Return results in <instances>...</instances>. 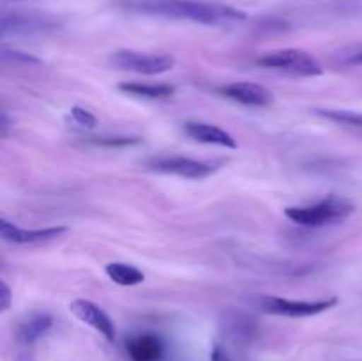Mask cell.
I'll use <instances>...</instances> for the list:
<instances>
[{
	"label": "cell",
	"instance_id": "1",
	"mask_svg": "<svg viewBox=\"0 0 362 361\" xmlns=\"http://www.w3.org/2000/svg\"><path fill=\"white\" fill-rule=\"evenodd\" d=\"M124 11L145 16H159L168 20L193 21L202 25H230L244 21L246 13L232 6L205 0H119Z\"/></svg>",
	"mask_w": 362,
	"mask_h": 361
},
{
	"label": "cell",
	"instance_id": "2",
	"mask_svg": "<svg viewBox=\"0 0 362 361\" xmlns=\"http://www.w3.org/2000/svg\"><path fill=\"white\" fill-rule=\"evenodd\" d=\"M356 207L345 198L327 197L325 200L311 205H293L285 209V216L296 225L304 229H320V227L338 225L354 214Z\"/></svg>",
	"mask_w": 362,
	"mask_h": 361
},
{
	"label": "cell",
	"instance_id": "3",
	"mask_svg": "<svg viewBox=\"0 0 362 361\" xmlns=\"http://www.w3.org/2000/svg\"><path fill=\"white\" fill-rule=\"evenodd\" d=\"M257 64L265 69L283 71V73L293 74V76L313 78L324 74L322 64L311 53L299 48H283L264 53L262 57H258Z\"/></svg>",
	"mask_w": 362,
	"mask_h": 361
},
{
	"label": "cell",
	"instance_id": "4",
	"mask_svg": "<svg viewBox=\"0 0 362 361\" xmlns=\"http://www.w3.org/2000/svg\"><path fill=\"white\" fill-rule=\"evenodd\" d=\"M255 303L264 314L279 315V317L290 319H303V317H315L318 314L331 310L338 304V297H327V299H286V297L278 296H258L255 297Z\"/></svg>",
	"mask_w": 362,
	"mask_h": 361
},
{
	"label": "cell",
	"instance_id": "5",
	"mask_svg": "<svg viewBox=\"0 0 362 361\" xmlns=\"http://www.w3.org/2000/svg\"><path fill=\"white\" fill-rule=\"evenodd\" d=\"M110 62L124 71H133L147 76L165 74L175 67V57L166 53H147L134 52V50H119L110 57Z\"/></svg>",
	"mask_w": 362,
	"mask_h": 361
},
{
	"label": "cell",
	"instance_id": "6",
	"mask_svg": "<svg viewBox=\"0 0 362 361\" xmlns=\"http://www.w3.org/2000/svg\"><path fill=\"white\" fill-rule=\"evenodd\" d=\"M60 23L55 16L41 13H25V11H14V13H4L0 20V32L2 38L7 35H34L45 34V32L55 30Z\"/></svg>",
	"mask_w": 362,
	"mask_h": 361
},
{
	"label": "cell",
	"instance_id": "7",
	"mask_svg": "<svg viewBox=\"0 0 362 361\" xmlns=\"http://www.w3.org/2000/svg\"><path fill=\"white\" fill-rule=\"evenodd\" d=\"M147 165L152 172L193 180L205 179V177L212 176L216 172V166L211 165V163L198 161V159L193 158H184V156H161V158L151 159Z\"/></svg>",
	"mask_w": 362,
	"mask_h": 361
},
{
	"label": "cell",
	"instance_id": "8",
	"mask_svg": "<svg viewBox=\"0 0 362 361\" xmlns=\"http://www.w3.org/2000/svg\"><path fill=\"white\" fill-rule=\"evenodd\" d=\"M67 227L57 225V227H45V229H21V227L14 225L9 219H0V236L6 243L11 244H41L55 241L67 234Z\"/></svg>",
	"mask_w": 362,
	"mask_h": 361
},
{
	"label": "cell",
	"instance_id": "9",
	"mask_svg": "<svg viewBox=\"0 0 362 361\" xmlns=\"http://www.w3.org/2000/svg\"><path fill=\"white\" fill-rule=\"evenodd\" d=\"M218 92L223 98L235 101L244 106L253 108H267L274 103V96L264 85L253 84V81H232L218 87Z\"/></svg>",
	"mask_w": 362,
	"mask_h": 361
},
{
	"label": "cell",
	"instance_id": "10",
	"mask_svg": "<svg viewBox=\"0 0 362 361\" xmlns=\"http://www.w3.org/2000/svg\"><path fill=\"white\" fill-rule=\"evenodd\" d=\"M69 310L74 317L78 319L83 324L90 326L92 329L99 333L101 336H105L108 342H115L117 338V328L115 322L112 321L108 314L103 310L99 304H95L94 301L88 299H74L71 301Z\"/></svg>",
	"mask_w": 362,
	"mask_h": 361
},
{
	"label": "cell",
	"instance_id": "11",
	"mask_svg": "<svg viewBox=\"0 0 362 361\" xmlns=\"http://www.w3.org/2000/svg\"><path fill=\"white\" fill-rule=\"evenodd\" d=\"M126 353L131 361H163L165 342L154 333H138L126 340Z\"/></svg>",
	"mask_w": 362,
	"mask_h": 361
},
{
	"label": "cell",
	"instance_id": "12",
	"mask_svg": "<svg viewBox=\"0 0 362 361\" xmlns=\"http://www.w3.org/2000/svg\"><path fill=\"white\" fill-rule=\"evenodd\" d=\"M184 133H186L189 138H193L194 142H200V144L218 145V147H225V149L239 147L237 140L228 133V131H225L219 126H214V124L198 122V120H187V122L184 124Z\"/></svg>",
	"mask_w": 362,
	"mask_h": 361
},
{
	"label": "cell",
	"instance_id": "13",
	"mask_svg": "<svg viewBox=\"0 0 362 361\" xmlns=\"http://www.w3.org/2000/svg\"><path fill=\"white\" fill-rule=\"evenodd\" d=\"M106 276L120 287H134L145 282V273L126 262H110L105 268Z\"/></svg>",
	"mask_w": 362,
	"mask_h": 361
},
{
	"label": "cell",
	"instance_id": "14",
	"mask_svg": "<svg viewBox=\"0 0 362 361\" xmlns=\"http://www.w3.org/2000/svg\"><path fill=\"white\" fill-rule=\"evenodd\" d=\"M119 91L129 96L145 99H163L175 94V87L168 84H141V81H122L119 84Z\"/></svg>",
	"mask_w": 362,
	"mask_h": 361
},
{
	"label": "cell",
	"instance_id": "15",
	"mask_svg": "<svg viewBox=\"0 0 362 361\" xmlns=\"http://www.w3.org/2000/svg\"><path fill=\"white\" fill-rule=\"evenodd\" d=\"M53 317L49 314H34L28 317L27 321L21 322L20 329H18V338L23 343H34L37 342L41 336L52 329Z\"/></svg>",
	"mask_w": 362,
	"mask_h": 361
},
{
	"label": "cell",
	"instance_id": "16",
	"mask_svg": "<svg viewBox=\"0 0 362 361\" xmlns=\"http://www.w3.org/2000/svg\"><path fill=\"white\" fill-rule=\"evenodd\" d=\"M318 115L331 119L334 122L350 124V126H359L362 127V113L349 112V110H317Z\"/></svg>",
	"mask_w": 362,
	"mask_h": 361
},
{
	"label": "cell",
	"instance_id": "17",
	"mask_svg": "<svg viewBox=\"0 0 362 361\" xmlns=\"http://www.w3.org/2000/svg\"><path fill=\"white\" fill-rule=\"evenodd\" d=\"M88 144L99 145V147H129V145L141 144L138 137H90Z\"/></svg>",
	"mask_w": 362,
	"mask_h": 361
},
{
	"label": "cell",
	"instance_id": "18",
	"mask_svg": "<svg viewBox=\"0 0 362 361\" xmlns=\"http://www.w3.org/2000/svg\"><path fill=\"white\" fill-rule=\"evenodd\" d=\"M0 57H2L4 62H13V64H25V66H39L41 59L30 55V53L18 52V50L7 48L6 45L0 48Z\"/></svg>",
	"mask_w": 362,
	"mask_h": 361
},
{
	"label": "cell",
	"instance_id": "19",
	"mask_svg": "<svg viewBox=\"0 0 362 361\" xmlns=\"http://www.w3.org/2000/svg\"><path fill=\"white\" fill-rule=\"evenodd\" d=\"M69 117L76 126L85 127V130H94L95 124H98V119H95L94 113H90L83 106H73L69 112Z\"/></svg>",
	"mask_w": 362,
	"mask_h": 361
},
{
	"label": "cell",
	"instance_id": "20",
	"mask_svg": "<svg viewBox=\"0 0 362 361\" xmlns=\"http://www.w3.org/2000/svg\"><path fill=\"white\" fill-rule=\"evenodd\" d=\"M13 303V292H11V287L6 282H0V310L7 311Z\"/></svg>",
	"mask_w": 362,
	"mask_h": 361
},
{
	"label": "cell",
	"instance_id": "21",
	"mask_svg": "<svg viewBox=\"0 0 362 361\" xmlns=\"http://www.w3.org/2000/svg\"><path fill=\"white\" fill-rule=\"evenodd\" d=\"M211 361H232V360H230V356L226 354V350L223 349V347L216 345L211 353Z\"/></svg>",
	"mask_w": 362,
	"mask_h": 361
},
{
	"label": "cell",
	"instance_id": "22",
	"mask_svg": "<svg viewBox=\"0 0 362 361\" xmlns=\"http://www.w3.org/2000/svg\"><path fill=\"white\" fill-rule=\"evenodd\" d=\"M352 62H356V64H362V53H361V55H357L356 59H352Z\"/></svg>",
	"mask_w": 362,
	"mask_h": 361
},
{
	"label": "cell",
	"instance_id": "23",
	"mask_svg": "<svg viewBox=\"0 0 362 361\" xmlns=\"http://www.w3.org/2000/svg\"><path fill=\"white\" fill-rule=\"evenodd\" d=\"M4 2H30V0H4Z\"/></svg>",
	"mask_w": 362,
	"mask_h": 361
}]
</instances>
